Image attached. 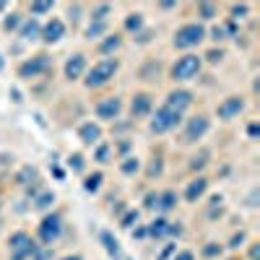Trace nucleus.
Wrapping results in <instances>:
<instances>
[{
  "label": "nucleus",
  "mask_w": 260,
  "mask_h": 260,
  "mask_svg": "<svg viewBox=\"0 0 260 260\" xmlns=\"http://www.w3.org/2000/svg\"><path fill=\"white\" fill-rule=\"evenodd\" d=\"M201 71V57H195V55H185V57H180L177 63H174L172 68V75L177 81H187V78H193V75Z\"/></svg>",
  "instance_id": "nucleus-1"
},
{
  "label": "nucleus",
  "mask_w": 260,
  "mask_h": 260,
  "mask_svg": "<svg viewBox=\"0 0 260 260\" xmlns=\"http://www.w3.org/2000/svg\"><path fill=\"white\" fill-rule=\"evenodd\" d=\"M201 39H203V29L198 24H187V26H182L177 32L174 44H177V47H193V44H198Z\"/></svg>",
  "instance_id": "nucleus-2"
},
{
  "label": "nucleus",
  "mask_w": 260,
  "mask_h": 260,
  "mask_svg": "<svg viewBox=\"0 0 260 260\" xmlns=\"http://www.w3.org/2000/svg\"><path fill=\"white\" fill-rule=\"evenodd\" d=\"M180 117H182L180 112H174V110H169V107H164V110H159L156 120L151 122V130H156V133H164V130H169V128L177 125Z\"/></svg>",
  "instance_id": "nucleus-3"
},
{
  "label": "nucleus",
  "mask_w": 260,
  "mask_h": 260,
  "mask_svg": "<svg viewBox=\"0 0 260 260\" xmlns=\"http://www.w3.org/2000/svg\"><path fill=\"white\" fill-rule=\"evenodd\" d=\"M114 71H117V63H114V60H102V63H96L94 71L89 73V86H99V83H104Z\"/></svg>",
  "instance_id": "nucleus-4"
},
{
  "label": "nucleus",
  "mask_w": 260,
  "mask_h": 260,
  "mask_svg": "<svg viewBox=\"0 0 260 260\" xmlns=\"http://www.w3.org/2000/svg\"><path fill=\"white\" fill-rule=\"evenodd\" d=\"M190 102H193V96H190L187 91H172V94H169V102H167V107L182 114V110H185V107H190Z\"/></svg>",
  "instance_id": "nucleus-5"
},
{
  "label": "nucleus",
  "mask_w": 260,
  "mask_h": 260,
  "mask_svg": "<svg viewBox=\"0 0 260 260\" xmlns=\"http://www.w3.org/2000/svg\"><path fill=\"white\" fill-rule=\"evenodd\" d=\"M240 110H242V102L237 96H232L224 107H219V114H221V117H232V114H237Z\"/></svg>",
  "instance_id": "nucleus-6"
},
{
  "label": "nucleus",
  "mask_w": 260,
  "mask_h": 260,
  "mask_svg": "<svg viewBox=\"0 0 260 260\" xmlns=\"http://www.w3.org/2000/svg\"><path fill=\"white\" fill-rule=\"evenodd\" d=\"M117 112H120V102H117V99H110V102L99 104V114H102V117H114Z\"/></svg>",
  "instance_id": "nucleus-7"
},
{
  "label": "nucleus",
  "mask_w": 260,
  "mask_h": 260,
  "mask_svg": "<svg viewBox=\"0 0 260 260\" xmlns=\"http://www.w3.org/2000/svg\"><path fill=\"white\" fill-rule=\"evenodd\" d=\"M81 71H83V57L75 55L71 63L65 65V73H68V78H75V75H81Z\"/></svg>",
  "instance_id": "nucleus-8"
},
{
  "label": "nucleus",
  "mask_w": 260,
  "mask_h": 260,
  "mask_svg": "<svg viewBox=\"0 0 260 260\" xmlns=\"http://www.w3.org/2000/svg\"><path fill=\"white\" fill-rule=\"evenodd\" d=\"M60 34H63V24H60V21H52V24L44 29V39L47 42H57Z\"/></svg>",
  "instance_id": "nucleus-9"
},
{
  "label": "nucleus",
  "mask_w": 260,
  "mask_h": 260,
  "mask_svg": "<svg viewBox=\"0 0 260 260\" xmlns=\"http://www.w3.org/2000/svg\"><path fill=\"white\" fill-rule=\"evenodd\" d=\"M205 130H208V122H205V117H198L193 125H190V133H187V141H193L195 135H203Z\"/></svg>",
  "instance_id": "nucleus-10"
},
{
  "label": "nucleus",
  "mask_w": 260,
  "mask_h": 260,
  "mask_svg": "<svg viewBox=\"0 0 260 260\" xmlns=\"http://www.w3.org/2000/svg\"><path fill=\"white\" fill-rule=\"evenodd\" d=\"M81 138L86 141V143H94V141L99 138V128L91 125V122H89V125H83V128H81Z\"/></svg>",
  "instance_id": "nucleus-11"
},
{
  "label": "nucleus",
  "mask_w": 260,
  "mask_h": 260,
  "mask_svg": "<svg viewBox=\"0 0 260 260\" xmlns=\"http://www.w3.org/2000/svg\"><path fill=\"white\" fill-rule=\"evenodd\" d=\"M203 190H205V180H198L195 185H193V187L187 190V198H190V201H195V195H201Z\"/></svg>",
  "instance_id": "nucleus-12"
},
{
  "label": "nucleus",
  "mask_w": 260,
  "mask_h": 260,
  "mask_svg": "<svg viewBox=\"0 0 260 260\" xmlns=\"http://www.w3.org/2000/svg\"><path fill=\"white\" fill-rule=\"evenodd\" d=\"M102 240H104V244H107V250H110V252H112V255H114V258H120V250H117V242H114V240H112V237H110V234H107V232L102 234Z\"/></svg>",
  "instance_id": "nucleus-13"
},
{
  "label": "nucleus",
  "mask_w": 260,
  "mask_h": 260,
  "mask_svg": "<svg viewBox=\"0 0 260 260\" xmlns=\"http://www.w3.org/2000/svg\"><path fill=\"white\" fill-rule=\"evenodd\" d=\"M149 110V96H138V104H133V112H146Z\"/></svg>",
  "instance_id": "nucleus-14"
},
{
  "label": "nucleus",
  "mask_w": 260,
  "mask_h": 260,
  "mask_svg": "<svg viewBox=\"0 0 260 260\" xmlns=\"http://www.w3.org/2000/svg\"><path fill=\"white\" fill-rule=\"evenodd\" d=\"M99 182H102V174H94V177H89L86 190H96V187H99Z\"/></svg>",
  "instance_id": "nucleus-15"
},
{
  "label": "nucleus",
  "mask_w": 260,
  "mask_h": 260,
  "mask_svg": "<svg viewBox=\"0 0 260 260\" xmlns=\"http://www.w3.org/2000/svg\"><path fill=\"white\" fill-rule=\"evenodd\" d=\"M172 201H174V195H172V193H169V195H164V203H162V208H172V205H174Z\"/></svg>",
  "instance_id": "nucleus-16"
},
{
  "label": "nucleus",
  "mask_w": 260,
  "mask_h": 260,
  "mask_svg": "<svg viewBox=\"0 0 260 260\" xmlns=\"http://www.w3.org/2000/svg\"><path fill=\"white\" fill-rule=\"evenodd\" d=\"M128 26H130V29H133V26H141V19H138V13H135V19H130V21H128Z\"/></svg>",
  "instance_id": "nucleus-17"
},
{
  "label": "nucleus",
  "mask_w": 260,
  "mask_h": 260,
  "mask_svg": "<svg viewBox=\"0 0 260 260\" xmlns=\"http://www.w3.org/2000/svg\"><path fill=\"white\" fill-rule=\"evenodd\" d=\"M174 260H193V255H190V252H182V255L174 258Z\"/></svg>",
  "instance_id": "nucleus-18"
},
{
  "label": "nucleus",
  "mask_w": 260,
  "mask_h": 260,
  "mask_svg": "<svg viewBox=\"0 0 260 260\" xmlns=\"http://www.w3.org/2000/svg\"><path fill=\"white\" fill-rule=\"evenodd\" d=\"M65 260H81V258H65Z\"/></svg>",
  "instance_id": "nucleus-19"
}]
</instances>
